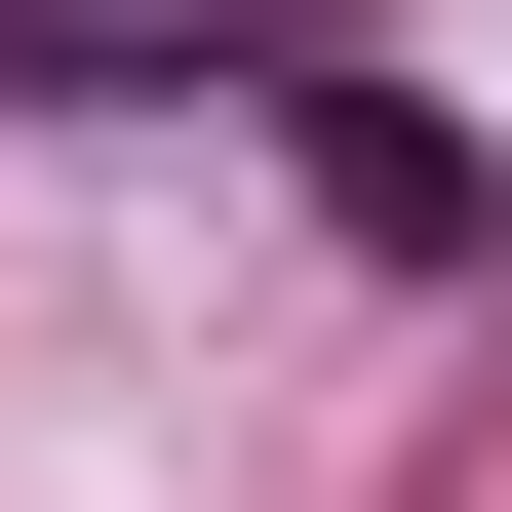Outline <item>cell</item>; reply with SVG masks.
<instances>
[{
    "instance_id": "cell-1",
    "label": "cell",
    "mask_w": 512,
    "mask_h": 512,
    "mask_svg": "<svg viewBox=\"0 0 512 512\" xmlns=\"http://www.w3.org/2000/svg\"><path fill=\"white\" fill-rule=\"evenodd\" d=\"M197 40H276V0H0V79H197Z\"/></svg>"
}]
</instances>
